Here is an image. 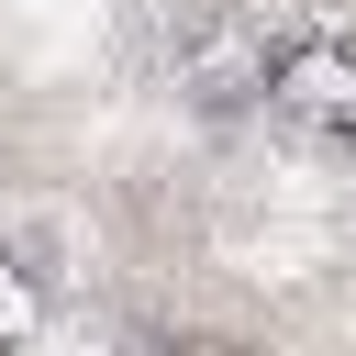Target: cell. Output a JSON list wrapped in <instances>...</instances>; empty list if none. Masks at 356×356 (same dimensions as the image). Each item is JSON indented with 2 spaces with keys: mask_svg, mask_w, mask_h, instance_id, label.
Listing matches in <instances>:
<instances>
[{
  "mask_svg": "<svg viewBox=\"0 0 356 356\" xmlns=\"http://www.w3.org/2000/svg\"><path fill=\"white\" fill-rule=\"evenodd\" d=\"M267 100L312 134H356V44H289L267 67Z\"/></svg>",
  "mask_w": 356,
  "mask_h": 356,
  "instance_id": "cell-1",
  "label": "cell"
},
{
  "mask_svg": "<svg viewBox=\"0 0 356 356\" xmlns=\"http://www.w3.org/2000/svg\"><path fill=\"white\" fill-rule=\"evenodd\" d=\"M33 312H44V300H33V278L0 256V345H22V334H33Z\"/></svg>",
  "mask_w": 356,
  "mask_h": 356,
  "instance_id": "cell-2",
  "label": "cell"
}]
</instances>
